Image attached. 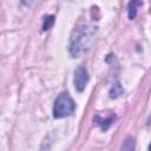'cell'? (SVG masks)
Returning <instances> with one entry per match:
<instances>
[{
	"mask_svg": "<svg viewBox=\"0 0 151 151\" xmlns=\"http://www.w3.org/2000/svg\"><path fill=\"white\" fill-rule=\"evenodd\" d=\"M74 101L70 97V94L67 92H61L54 101L53 116L55 118H64L71 116L74 111Z\"/></svg>",
	"mask_w": 151,
	"mask_h": 151,
	"instance_id": "1",
	"label": "cell"
},
{
	"mask_svg": "<svg viewBox=\"0 0 151 151\" xmlns=\"http://www.w3.org/2000/svg\"><path fill=\"white\" fill-rule=\"evenodd\" d=\"M87 81H88L87 70L85 68V66H79L74 71V86H76V88L79 92H81L85 88Z\"/></svg>",
	"mask_w": 151,
	"mask_h": 151,
	"instance_id": "2",
	"label": "cell"
},
{
	"mask_svg": "<svg viewBox=\"0 0 151 151\" xmlns=\"http://www.w3.org/2000/svg\"><path fill=\"white\" fill-rule=\"evenodd\" d=\"M134 146H136L134 139L131 136H129L124 139V142L120 146V151H134Z\"/></svg>",
	"mask_w": 151,
	"mask_h": 151,
	"instance_id": "3",
	"label": "cell"
},
{
	"mask_svg": "<svg viewBox=\"0 0 151 151\" xmlns=\"http://www.w3.org/2000/svg\"><path fill=\"white\" fill-rule=\"evenodd\" d=\"M93 120H94V123H97L98 125H100L103 130H106V129L112 124V122H113V117H110V118H107V119H101V118L97 114L96 117H93Z\"/></svg>",
	"mask_w": 151,
	"mask_h": 151,
	"instance_id": "4",
	"label": "cell"
},
{
	"mask_svg": "<svg viewBox=\"0 0 151 151\" xmlns=\"http://www.w3.org/2000/svg\"><path fill=\"white\" fill-rule=\"evenodd\" d=\"M138 5H142V2L139 1H132V2H129L127 5V13H129V18L130 19H134L136 14H137V8L136 6Z\"/></svg>",
	"mask_w": 151,
	"mask_h": 151,
	"instance_id": "5",
	"label": "cell"
},
{
	"mask_svg": "<svg viewBox=\"0 0 151 151\" xmlns=\"http://www.w3.org/2000/svg\"><path fill=\"white\" fill-rule=\"evenodd\" d=\"M54 24V17L53 15H47L44 18V22H42V29L44 31H47L50 29Z\"/></svg>",
	"mask_w": 151,
	"mask_h": 151,
	"instance_id": "6",
	"label": "cell"
},
{
	"mask_svg": "<svg viewBox=\"0 0 151 151\" xmlns=\"http://www.w3.org/2000/svg\"><path fill=\"white\" fill-rule=\"evenodd\" d=\"M149 151H151V144L149 145Z\"/></svg>",
	"mask_w": 151,
	"mask_h": 151,
	"instance_id": "7",
	"label": "cell"
}]
</instances>
